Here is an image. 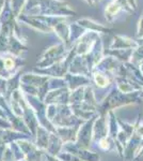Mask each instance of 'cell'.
Masks as SVG:
<instances>
[{"label": "cell", "mask_w": 143, "mask_h": 161, "mask_svg": "<svg viewBox=\"0 0 143 161\" xmlns=\"http://www.w3.org/2000/svg\"><path fill=\"white\" fill-rule=\"evenodd\" d=\"M64 53V44H58V45H54L46 50L41 56L40 60L38 61L36 66L38 69L49 68V67L54 66L58 61L61 60V56Z\"/></svg>", "instance_id": "cell-1"}, {"label": "cell", "mask_w": 143, "mask_h": 161, "mask_svg": "<svg viewBox=\"0 0 143 161\" xmlns=\"http://www.w3.org/2000/svg\"><path fill=\"white\" fill-rule=\"evenodd\" d=\"M17 20H20V22H24L26 24H28L31 27H33L36 30H40L42 32L45 33H49L53 32L54 29L50 28L49 26H47L46 24H44L42 20H40L35 15H28V14H20L19 16L17 17Z\"/></svg>", "instance_id": "cell-2"}, {"label": "cell", "mask_w": 143, "mask_h": 161, "mask_svg": "<svg viewBox=\"0 0 143 161\" xmlns=\"http://www.w3.org/2000/svg\"><path fill=\"white\" fill-rule=\"evenodd\" d=\"M94 121V119H92L90 121H88L87 124L84 125V127H81L80 129V132L77 134V139H78V143H81L79 145V148H88L91 142V137H92V134H91V131H92V123Z\"/></svg>", "instance_id": "cell-3"}, {"label": "cell", "mask_w": 143, "mask_h": 161, "mask_svg": "<svg viewBox=\"0 0 143 161\" xmlns=\"http://www.w3.org/2000/svg\"><path fill=\"white\" fill-rule=\"evenodd\" d=\"M49 77L42 76L40 74H25L20 77V83L26 85H30V86H34V87H41L45 84L46 82H48Z\"/></svg>", "instance_id": "cell-4"}, {"label": "cell", "mask_w": 143, "mask_h": 161, "mask_svg": "<svg viewBox=\"0 0 143 161\" xmlns=\"http://www.w3.org/2000/svg\"><path fill=\"white\" fill-rule=\"evenodd\" d=\"M54 31L56 32V35L61 39L62 42L65 44L69 43V36H71V30H69V27L66 25V23L61 22L59 23L56 27L54 28Z\"/></svg>", "instance_id": "cell-5"}, {"label": "cell", "mask_w": 143, "mask_h": 161, "mask_svg": "<svg viewBox=\"0 0 143 161\" xmlns=\"http://www.w3.org/2000/svg\"><path fill=\"white\" fill-rule=\"evenodd\" d=\"M94 129V139H103V137L107 136V132H108V126L107 123H106L105 117H100L97 119L96 121V125L93 127Z\"/></svg>", "instance_id": "cell-6"}, {"label": "cell", "mask_w": 143, "mask_h": 161, "mask_svg": "<svg viewBox=\"0 0 143 161\" xmlns=\"http://www.w3.org/2000/svg\"><path fill=\"white\" fill-rule=\"evenodd\" d=\"M27 0H10V4H11L12 11L14 13V15L16 16V19L23 13L26 6Z\"/></svg>", "instance_id": "cell-7"}, {"label": "cell", "mask_w": 143, "mask_h": 161, "mask_svg": "<svg viewBox=\"0 0 143 161\" xmlns=\"http://www.w3.org/2000/svg\"><path fill=\"white\" fill-rule=\"evenodd\" d=\"M66 79L69 80V84L71 88H76L78 85H82V83H89L85 77L80 76V75H71V74H66Z\"/></svg>", "instance_id": "cell-8"}, {"label": "cell", "mask_w": 143, "mask_h": 161, "mask_svg": "<svg viewBox=\"0 0 143 161\" xmlns=\"http://www.w3.org/2000/svg\"><path fill=\"white\" fill-rule=\"evenodd\" d=\"M113 144L111 143L110 141V137H103V139L98 140V147L101 149V150H105V152H107V150H110L112 148Z\"/></svg>", "instance_id": "cell-9"}, {"label": "cell", "mask_w": 143, "mask_h": 161, "mask_svg": "<svg viewBox=\"0 0 143 161\" xmlns=\"http://www.w3.org/2000/svg\"><path fill=\"white\" fill-rule=\"evenodd\" d=\"M94 80L96 82V85L100 87H106L108 84V80L101 74H98V73L94 74Z\"/></svg>", "instance_id": "cell-10"}, {"label": "cell", "mask_w": 143, "mask_h": 161, "mask_svg": "<svg viewBox=\"0 0 143 161\" xmlns=\"http://www.w3.org/2000/svg\"><path fill=\"white\" fill-rule=\"evenodd\" d=\"M60 158H63L64 161H81L79 159V158H77L76 156H72L69 154L67 155H59Z\"/></svg>", "instance_id": "cell-11"}, {"label": "cell", "mask_w": 143, "mask_h": 161, "mask_svg": "<svg viewBox=\"0 0 143 161\" xmlns=\"http://www.w3.org/2000/svg\"><path fill=\"white\" fill-rule=\"evenodd\" d=\"M4 3H6V0H0V14H1V12H2V9H3V7H4Z\"/></svg>", "instance_id": "cell-12"}]
</instances>
